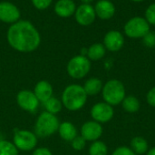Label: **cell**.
I'll list each match as a JSON object with an SVG mask.
<instances>
[{
  "mask_svg": "<svg viewBox=\"0 0 155 155\" xmlns=\"http://www.w3.org/2000/svg\"><path fill=\"white\" fill-rule=\"evenodd\" d=\"M94 7L91 5L83 4L75 10V19L81 26H89L95 20Z\"/></svg>",
  "mask_w": 155,
  "mask_h": 155,
  "instance_id": "obj_12",
  "label": "cell"
},
{
  "mask_svg": "<svg viewBox=\"0 0 155 155\" xmlns=\"http://www.w3.org/2000/svg\"><path fill=\"white\" fill-rule=\"evenodd\" d=\"M131 149L134 151V153L135 154H145L148 152L149 146H148V143L147 141L141 136H137L133 138V140L131 141Z\"/></svg>",
  "mask_w": 155,
  "mask_h": 155,
  "instance_id": "obj_20",
  "label": "cell"
},
{
  "mask_svg": "<svg viewBox=\"0 0 155 155\" xmlns=\"http://www.w3.org/2000/svg\"><path fill=\"white\" fill-rule=\"evenodd\" d=\"M58 132L60 137L66 142H72L77 136V130L70 122H64L61 123L58 128Z\"/></svg>",
  "mask_w": 155,
  "mask_h": 155,
  "instance_id": "obj_17",
  "label": "cell"
},
{
  "mask_svg": "<svg viewBox=\"0 0 155 155\" xmlns=\"http://www.w3.org/2000/svg\"><path fill=\"white\" fill-rule=\"evenodd\" d=\"M102 95L105 103L111 106H116L122 103L125 98L124 85L118 79H111L103 87Z\"/></svg>",
  "mask_w": 155,
  "mask_h": 155,
  "instance_id": "obj_4",
  "label": "cell"
},
{
  "mask_svg": "<svg viewBox=\"0 0 155 155\" xmlns=\"http://www.w3.org/2000/svg\"><path fill=\"white\" fill-rule=\"evenodd\" d=\"M95 15L102 20L111 19L115 14V6L110 0H99L94 6Z\"/></svg>",
  "mask_w": 155,
  "mask_h": 155,
  "instance_id": "obj_14",
  "label": "cell"
},
{
  "mask_svg": "<svg viewBox=\"0 0 155 155\" xmlns=\"http://www.w3.org/2000/svg\"><path fill=\"white\" fill-rule=\"evenodd\" d=\"M20 17L18 8L9 2L0 3V20L5 23H15Z\"/></svg>",
  "mask_w": 155,
  "mask_h": 155,
  "instance_id": "obj_13",
  "label": "cell"
},
{
  "mask_svg": "<svg viewBox=\"0 0 155 155\" xmlns=\"http://www.w3.org/2000/svg\"><path fill=\"white\" fill-rule=\"evenodd\" d=\"M13 142V143L18 150L28 152L34 150L36 147L37 138L34 132L26 130H20L15 133Z\"/></svg>",
  "mask_w": 155,
  "mask_h": 155,
  "instance_id": "obj_7",
  "label": "cell"
},
{
  "mask_svg": "<svg viewBox=\"0 0 155 155\" xmlns=\"http://www.w3.org/2000/svg\"><path fill=\"white\" fill-rule=\"evenodd\" d=\"M112 155H136L131 148H128L126 146H121L114 150Z\"/></svg>",
  "mask_w": 155,
  "mask_h": 155,
  "instance_id": "obj_28",
  "label": "cell"
},
{
  "mask_svg": "<svg viewBox=\"0 0 155 155\" xmlns=\"http://www.w3.org/2000/svg\"><path fill=\"white\" fill-rule=\"evenodd\" d=\"M131 1L135 2V3H139V2H143V1H144V0H131Z\"/></svg>",
  "mask_w": 155,
  "mask_h": 155,
  "instance_id": "obj_34",
  "label": "cell"
},
{
  "mask_svg": "<svg viewBox=\"0 0 155 155\" xmlns=\"http://www.w3.org/2000/svg\"><path fill=\"white\" fill-rule=\"evenodd\" d=\"M32 2L37 9H45L51 5L52 0H32Z\"/></svg>",
  "mask_w": 155,
  "mask_h": 155,
  "instance_id": "obj_29",
  "label": "cell"
},
{
  "mask_svg": "<svg viewBox=\"0 0 155 155\" xmlns=\"http://www.w3.org/2000/svg\"><path fill=\"white\" fill-rule=\"evenodd\" d=\"M146 155H155V147L154 148H152V149H150V150L147 152Z\"/></svg>",
  "mask_w": 155,
  "mask_h": 155,
  "instance_id": "obj_32",
  "label": "cell"
},
{
  "mask_svg": "<svg viewBox=\"0 0 155 155\" xmlns=\"http://www.w3.org/2000/svg\"><path fill=\"white\" fill-rule=\"evenodd\" d=\"M114 111L113 106L105 102H98L94 104L91 110V116L94 122L98 123H105L110 122L114 117Z\"/></svg>",
  "mask_w": 155,
  "mask_h": 155,
  "instance_id": "obj_8",
  "label": "cell"
},
{
  "mask_svg": "<svg viewBox=\"0 0 155 155\" xmlns=\"http://www.w3.org/2000/svg\"><path fill=\"white\" fill-rule=\"evenodd\" d=\"M59 125V121L55 115L44 111L38 116L35 122V134L41 138L49 137L58 131Z\"/></svg>",
  "mask_w": 155,
  "mask_h": 155,
  "instance_id": "obj_3",
  "label": "cell"
},
{
  "mask_svg": "<svg viewBox=\"0 0 155 155\" xmlns=\"http://www.w3.org/2000/svg\"><path fill=\"white\" fill-rule=\"evenodd\" d=\"M124 31L130 38H142L150 31V25L144 17L134 16L125 23Z\"/></svg>",
  "mask_w": 155,
  "mask_h": 155,
  "instance_id": "obj_5",
  "label": "cell"
},
{
  "mask_svg": "<svg viewBox=\"0 0 155 155\" xmlns=\"http://www.w3.org/2000/svg\"><path fill=\"white\" fill-rule=\"evenodd\" d=\"M32 155H53L51 151L47 148H45V147H40V148H37L34 151L33 154Z\"/></svg>",
  "mask_w": 155,
  "mask_h": 155,
  "instance_id": "obj_31",
  "label": "cell"
},
{
  "mask_svg": "<svg viewBox=\"0 0 155 155\" xmlns=\"http://www.w3.org/2000/svg\"><path fill=\"white\" fill-rule=\"evenodd\" d=\"M0 155H18V149L13 143L0 141Z\"/></svg>",
  "mask_w": 155,
  "mask_h": 155,
  "instance_id": "obj_24",
  "label": "cell"
},
{
  "mask_svg": "<svg viewBox=\"0 0 155 155\" xmlns=\"http://www.w3.org/2000/svg\"><path fill=\"white\" fill-rule=\"evenodd\" d=\"M146 100L149 103V105L155 107V87L152 88L148 91V93L146 95Z\"/></svg>",
  "mask_w": 155,
  "mask_h": 155,
  "instance_id": "obj_30",
  "label": "cell"
},
{
  "mask_svg": "<svg viewBox=\"0 0 155 155\" xmlns=\"http://www.w3.org/2000/svg\"><path fill=\"white\" fill-rule=\"evenodd\" d=\"M105 48L104 44L94 43L87 49V57L89 60L97 61L102 59L105 55Z\"/></svg>",
  "mask_w": 155,
  "mask_h": 155,
  "instance_id": "obj_19",
  "label": "cell"
},
{
  "mask_svg": "<svg viewBox=\"0 0 155 155\" xmlns=\"http://www.w3.org/2000/svg\"><path fill=\"white\" fill-rule=\"evenodd\" d=\"M87 94L84 87L78 84H71L67 86L62 94V104L71 111H76L82 109L87 100Z\"/></svg>",
  "mask_w": 155,
  "mask_h": 155,
  "instance_id": "obj_2",
  "label": "cell"
},
{
  "mask_svg": "<svg viewBox=\"0 0 155 155\" xmlns=\"http://www.w3.org/2000/svg\"><path fill=\"white\" fill-rule=\"evenodd\" d=\"M91 69V61L85 56L78 55L72 58L67 64V73L73 79L84 78Z\"/></svg>",
  "mask_w": 155,
  "mask_h": 155,
  "instance_id": "obj_6",
  "label": "cell"
},
{
  "mask_svg": "<svg viewBox=\"0 0 155 155\" xmlns=\"http://www.w3.org/2000/svg\"><path fill=\"white\" fill-rule=\"evenodd\" d=\"M9 45L19 52H32L41 42V37L36 28L28 21L22 20L14 23L7 31Z\"/></svg>",
  "mask_w": 155,
  "mask_h": 155,
  "instance_id": "obj_1",
  "label": "cell"
},
{
  "mask_svg": "<svg viewBox=\"0 0 155 155\" xmlns=\"http://www.w3.org/2000/svg\"><path fill=\"white\" fill-rule=\"evenodd\" d=\"M72 147L75 151H82L84 149L86 141L82 137V136H76L72 142Z\"/></svg>",
  "mask_w": 155,
  "mask_h": 155,
  "instance_id": "obj_26",
  "label": "cell"
},
{
  "mask_svg": "<svg viewBox=\"0 0 155 155\" xmlns=\"http://www.w3.org/2000/svg\"><path fill=\"white\" fill-rule=\"evenodd\" d=\"M122 105L123 108L125 111L129 112V113H135L140 110L141 104L139 100L134 97V96H127L124 99V100L122 101Z\"/></svg>",
  "mask_w": 155,
  "mask_h": 155,
  "instance_id": "obj_21",
  "label": "cell"
},
{
  "mask_svg": "<svg viewBox=\"0 0 155 155\" xmlns=\"http://www.w3.org/2000/svg\"><path fill=\"white\" fill-rule=\"evenodd\" d=\"M16 101L21 109L30 112H34L39 105V100L35 97V93L26 90L18 92L16 96Z\"/></svg>",
  "mask_w": 155,
  "mask_h": 155,
  "instance_id": "obj_9",
  "label": "cell"
},
{
  "mask_svg": "<svg viewBox=\"0 0 155 155\" xmlns=\"http://www.w3.org/2000/svg\"><path fill=\"white\" fill-rule=\"evenodd\" d=\"M124 44V37L120 31L111 30L107 32L104 37V46L112 52L119 51Z\"/></svg>",
  "mask_w": 155,
  "mask_h": 155,
  "instance_id": "obj_11",
  "label": "cell"
},
{
  "mask_svg": "<svg viewBox=\"0 0 155 155\" xmlns=\"http://www.w3.org/2000/svg\"><path fill=\"white\" fill-rule=\"evenodd\" d=\"M103 134V127L100 123L90 121L83 124L81 128V136L88 142L97 141Z\"/></svg>",
  "mask_w": 155,
  "mask_h": 155,
  "instance_id": "obj_10",
  "label": "cell"
},
{
  "mask_svg": "<svg viewBox=\"0 0 155 155\" xmlns=\"http://www.w3.org/2000/svg\"><path fill=\"white\" fill-rule=\"evenodd\" d=\"M108 149L104 143L100 141L94 142L89 148V155H107Z\"/></svg>",
  "mask_w": 155,
  "mask_h": 155,
  "instance_id": "obj_23",
  "label": "cell"
},
{
  "mask_svg": "<svg viewBox=\"0 0 155 155\" xmlns=\"http://www.w3.org/2000/svg\"><path fill=\"white\" fill-rule=\"evenodd\" d=\"M143 44L147 48H154L155 47V32L149 31L143 37Z\"/></svg>",
  "mask_w": 155,
  "mask_h": 155,
  "instance_id": "obj_27",
  "label": "cell"
},
{
  "mask_svg": "<svg viewBox=\"0 0 155 155\" xmlns=\"http://www.w3.org/2000/svg\"><path fill=\"white\" fill-rule=\"evenodd\" d=\"M145 20L149 25L155 26V3L151 4L145 10Z\"/></svg>",
  "mask_w": 155,
  "mask_h": 155,
  "instance_id": "obj_25",
  "label": "cell"
},
{
  "mask_svg": "<svg viewBox=\"0 0 155 155\" xmlns=\"http://www.w3.org/2000/svg\"><path fill=\"white\" fill-rule=\"evenodd\" d=\"M54 11L59 16H71L75 12V4L73 0H59L55 4Z\"/></svg>",
  "mask_w": 155,
  "mask_h": 155,
  "instance_id": "obj_16",
  "label": "cell"
},
{
  "mask_svg": "<svg viewBox=\"0 0 155 155\" xmlns=\"http://www.w3.org/2000/svg\"><path fill=\"white\" fill-rule=\"evenodd\" d=\"M83 2V4H87V5H90V3H92L94 0H81Z\"/></svg>",
  "mask_w": 155,
  "mask_h": 155,
  "instance_id": "obj_33",
  "label": "cell"
},
{
  "mask_svg": "<svg viewBox=\"0 0 155 155\" xmlns=\"http://www.w3.org/2000/svg\"><path fill=\"white\" fill-rule=\"evenodd\" d=\"M44 105H45V108L46 111L49 112V113H52L54 115L60 112L61 110H62V102L58 99H56L54 97L50 98L48 100H46L44 103Z\"/></svg>",
  "mask_w": 155,
  "mask_h": 155,
  "instance_id": "obj_22",
  "label": "cell"
},
{
  "mask_svg": "<svg viewBox=\"0 0 155 155\" xmlns=\"http://www.w3.org/2000/svg\"><path fill=\"white\" fill-rule=\"evenodd\" d=\"M34 93L39 102L45 103L53 97V87L47 80H40L36 83L34 89Z\"/></svg>",
  "mask_w": 155,
  "mask_h": 155,
  "instance_id": "obj_15",
  "label": "cell"
},
{
  "mask_svg": "<svg viewBox=\"0 0 155 155\" xmlns=\"http://www.w3.org/2000/svg\"><path fill=\"white\" fill-rule=\"evenodd\" d=\"M102 80L97 78H91L87 79L84 85V90L87 96H94L97 95L103 90Z\"/></svg>",
  "mask_w": 155,
  "mask_h": 155,
  "instance_id": "obj_18",
  "label": "cell"
}]
</instances>
